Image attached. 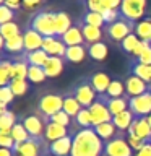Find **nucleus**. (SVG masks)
I'll list each match as a JSON object with an SVG mask.
<instances>
[{"instance_id": "37998d69", "label": "nucleus", "mask_w": 151, "mask_h": 156, "mask_svg": "<svg viewBox=\"0 0 151 156\" xmlns=\"http://www.w3.org/2000/svg\"><path fill=\"white\" fill-rule=\"evenodd\" d=\"M51 122H55V124H58V125H63V127H70V124L73 122V119L70 115L67 114V112H63V111H60V112H57V114H54L51 119H49Z\"/></svg>"}, {"instance_id": "a18cd8bd", "label": "nucleus", "mask_w": 151, "mask_h": 156, "mask_svg": "<svg viewBox=\"0 0 151 156\" xmlns=\"http://www.w3.org/2000/svg\"><path fill=\"white\" fill-rule=\"evenodd\" d=\"M13 99H15V94H13L12 88L10 86H0V102L10 106Z\"/></svg>"}, {"instance_id": "6e6d98bb", "label": "nucleus", "mask_w": 151, "mask_h": 156, "mask_svg": "<svg viewBox=\"0 0 151 156\" xmlns=\"http://www.w3.org/2000/svg\"><path fill=\"white\" fill-rule=\"evenodd\" d=\"M0 156H15L13 150H8V148H0Z\"/></svg>"}, {"instance_id": "2f4dec72", "label": "nucleus", "mask_w": 151, "mask_h": 156, "mask_svg": "<svg viewBox=\"0 0 151 156\" xmlns=\"http://www.w3.org/2000/svg\"><path fill=\"white\" fill-rule=\"evenodd\" d=\"M96 133L101 136V140L104 141V143H107L109 140L115 138L117 133H119V130H117V127L112 124V122H104V124H99L94 127Z\"/></svg>"}, {"instance_id": "e2e57ef3", "label": "nucleus", "mask_w": 151, "mask_h": 156, "mask_svg": "<svg viewBox=\"0 0 151 156\" xmlns=\"http://www.w3.org/2000/svg\"><path fill=\"white\" fill-rule=\"evenodd\" d=\"M44 156H52V154H49V153H47V154H44Z\"/></svg>"}, {"instance_id": "ea45409f", "label": "nucleus", "mask_w": 151, "mask_h": 156, "mask_svg": "<svg viewBox=\"0 0 151 156\" xmlns=\"http://www.w3.org/2000/svg\"><path fill=\"white\" fill-rule=\"evenodd\" d=\"M10 135H12V138L15 140V143H24V141H28L29 138H31L19 119H18L16 124H15V127L12 129V133H10Z\"/></svg>"}, {"instance_id": "aec40b11", "label": "nucleus", "mask_w": 151, "mask_h": 156, "mask_svg": "<svg viewBox=\"0 0 151 156\" xmlns=\"http://www.w3.org/2000/svg\"><path fill=\"white\" fill-rule=\"evenodd\" d=\"M60 39L65 42L67 47H70V46H86V44H85V37H83V33H81V28H80V24H78V23L73 24V26L68 29L65 34H62Z\"/></svg>"}, {"instance_id": "bf43d9fd", "label": "nucleus", "mask_w": 151, "mask_h": 156, "mask_svg": "<svg viewBox=\"0 0 151 156\" xmlns=\"http://www.w3.org/2000/svg\"><path fill=\"white\" fill-rule=\"evenodd\" d=\"M148 122H149V125H151V114L148 115Z\"/></svg>"}, {"instance_id": "393cba45", "label": "nucleus", "mask_w": 151, "mask_h": 156, "mask_svg": "<svg viewBox=\"0 0 151 156\" xmlns=\"http://www.w3.org/2000/svg\"><path fill=\"white\" fill-rule=\"evenodd\" d=\"M88 57V47L86 46H70L67 47L63 60L70 63H81Z\"/></svg>"}, {"instance_id": "864d4df0", "label": "nucleus", "mask_w": 151, "mask_h": 156, "mask_svg": "<svg viewBox=\"0 0 151 156\" xmlns=\"http://www.w3.org/2000/svg\"><path fill=\"white\" fill-rule=\"evenodd\" d=\"M42 3V0H23V7L26 10H34Z\"/></svg>"}, {"instance_id": "6ab92c4d", "label": "nucleus", "mask_w": 151, "mask_h": 156, "mask_svg": "<svg viewBox=\"0 0 151 156\" xmlns=\"http://www.w3.org/2000/svg\"><path fill=\"white\" fill-rule=\"evenodd\" d=\"M23 37H24V52H33V51H37V49H42L44 36H41L37 31H34L33 28L29 26L24 28Z\"/></svg>"}, {"instance_id": "f3484780", "label": "nucleus", "mask_w": 151, "mask_h": 156, "mask_svg": "<svg viewBox=\"0 0 151 156\" xmlns=\"http://www.w3.org/2000/svg\"><path fill=\"white\" fill-rule=\"evenodd\" d=\"M72 145H73V136L67 135L60 140L49 143V154H52V156H70L72 154Z\"/></svg>"}, {"instance_id": "9d476101", "label": "nucleus", "mask_w": 151, "mask_h": 156, "mask_svg": "<svg viewBox=\"0 0 151 156\" xmlns=\"http://www.w3.org/2000/svg\"><path fill=\"white\" fill-rule=\"evenodd\" d=\"M90 114L93 119V127L104 124V122H112V114L107 107V96H97V99L93 102L90 107Z\"/></svg>"}, {"instance_id": "4468645a", "label": "nucleus", "mask_w": 151, "mask_h": 156, "mask_svg": "<svg viewBox=\"0 0 151 156\" xmlns=\"http://www.w3.org/2000/svg\"><path fill=\"white\" fill-rule=\"evenodd\" d=\"M42 49L46 51V54L49 57H60V58H63V57H65V52H67L65 42H63L58 36L44 37Z\"/></svg>"}, {"instance_id": "a19ab883", "label": "nucleus", "mask_w": 151, "mask_h": 156, "mask_svg": "<svg viewBox=\"0 0 151 156\" xmlns=\"http://www.w3.org/2000/svg\"><path fill=\"white\" fill-rule=\"evenodd\" d=\"M73 124L80 129H91L93 127V119H91V114H90V109H83L78 112V115L73 119Z\"/></svg>"}, {"instance_id": "c03bdc74", "label": "nucleus", "mask_w": 151, "mask_h": 156, "mask_svg": "<svg viewBox=\"0 0 151 156\" xmlns=\"http://www.w3.org/2000/svg\"><path fill=\"white\" fill-rule=\"evenodd\" d=\"M15 16H16V13L12 8H8L7 5H0V26L5 23L15 21Z\"/></svg>"}, {"instance_id": "7c9ffc66", "label": "nucleus", "mask_w": 151, "mask_h": 156, "mask_svg": "<svg viewBox=\"0 0 151 156\" xmlns=\"http://www.w3.org/2000/svg\"><path fill=\"white\" fill-rule=\"evenodd\" d=\"M63 63H65V60L60 57H49L47 63L44 65V70H46V75L47 78H55L58 76L60 73L63 72Z\"/></svg>"}, {"instance_id": "ddd939ff", "label": "nucleus", "mask_w": 151, "mask_h": 156, "mask_svg": "<svg viewBox=\"0 0 151 156\" xmlns=\"http://www.w3.org/2000/svg\"><path fill=\"white\" fill-rule=\"evenodd\" d=\"M127 135H135L143 141H149L151 138V125L148 122V117H135L132 122L130 129L127 130Z\"/></svg>"}, {"instance_id": "4d7b16f0", "label": "nucleus", "mask_w": 151, "mask_h": 156, "mask_svg": "<svg viewBox=\"0 0 151 156\" xmlns=\"http://www.w3.org/2000/svg\"><path fill=\"white\" fill-rule=\"evenodd\" d=\"M3 51H5V39H3L2 34H0V55H2Z\"/></svg>"}, {"instance_id": "f704fd0d", "label": "nucleus", "mask_w": 151, "mask_h": 156, "mask_svg": "<svg viewBox=\"0 0 151 156\" xmlns=\"http://www.w3.org/2000/svg\"><path fill=\"white\" fill-rule=\"evenodd\" d=\"M18 122V117L13 111H7L5 114L0 115V132L2 133H12V129Z\"/></svg>"}, {"instance_id": "3c124183", "label": "nucleus", "mask_w": 151, "mask_h": 156, "mask_svg": "<svg viewBox=\"0 0 151 156\" xmlns=\"http://www.w3.org/2000/svg\"><path fill=\"white\" fill-rule=\"evenodd\" d=\"M135 60H138V62H141V63H146V65H151V46L146 49V51L141 54L138 58H135Z\"/></svg>"}, {"instance_id": "4c0bfd02", "label": "nucleus", "mask_w": 151, "mask_h": 156, "mask_svg": "<svg viewBox=\"0 0 151 156\" xmlns=\"http://www.w3.org/2000/svg\"><path fill=\"white\" fill-rule=\"evenodd\" d=\"M141 41V39L136 36L135 33H132L130 36H127L124 41H122L120 44H119V49L122 52L125 54V55H130L132 57V54H133V51H135V47L138 46V42Z\"/></svg>"}, {"instance_id": "c85d7f7f", "label": "nucleus", "mask_w": 151, "mask_h": 156, "mask_svg": "<svg viewBox=\"0 0 151 156\" xmlns=\"http://www.w3.org/2000/svg\"><path fill=\"white\" fill-rule=\"evenodd\" d=\"M128 101H130V98L127 94L122 98H107V107H109L112 117L124 111H128Z\"/></svg>"}, {"instance_id": "f257e3e1", "label": "nucleus", "mask_w": 151, "mask_h": 156, "mask_svg": "<svg viewBox=\"0 0 151 156\" xmlns=\"http://www.w3.org/2000/svg\"><path fill=\"white\" fill-rule=\"evenodd\" d=\"M73 136L72 154L70 156H102L106 143L96 133L94 127L91 129H80Z\"/></svg>"}, {"instance_id": "603ef678", "label": "nucleus", "mask_w": 151, "mask_h": 156, "mask_svg": "<svg viewBox=\"0 0 151 156\" xmlns=\"http://www.w3.org/2000/svg\"><path fill=\"white\" fill-rule=\"evenodd\" d=\"M5 5H7L8 8H12L13 12H16L23 7V0H5Z\"/></svg>"}, {"instance_id": "9b49d317", "label": "nucleus", "mask_w": 151, "mask_h": 156, "mask_svg": "<svg viewBox=\"0 0 151 156\" xmlns=\"http://www.w3.org/2000/svg\"><path fill=\"white\" fill-rule=\"evenodd\" d=\"M128 109L132 111V114L135 117H148L151 114V96H149V93L130 98Z\"/></svg>"}, {"instance_id": "a211bd4d", "label": "nucleus", "mask_w": 151, "mask_h": 156, "mask_svg": "<svg viewBox=\"0 0 151 156\" xmlns=\"http://www.w3.org/2000/svg\"><path fill=\"white\" fill-rule=\"evenodd\" d=\"M67 135H72V132L68 130L67 127L58 125V124H55V122L47 120L46 130H44V140H46L47 143L57 141V140H60V138H63V136H67Z\"/></svg>"}, {"instance_id": "5fc2aeb1", "label": "nucleus", "mask_w": 151, "mask_h": 156, "mask_svg": "<svg viewBox=\"0 0 151 156\" xmlns=\"http://www.w3.org/2000/svg\"><path fill=\"white\" fill-rule=\"evenodd\" d=\"M133 156H151V143H146L140 151H136Z\"/></svg>"}, {"instance_id": "dca6fc26", "label": "nucleus", "mask_w": 151, "mask_h": 156, "mask_svg": "<svg viewBox=\"0 0 151 156\" xmlns=\"http://www.w3.org/2000/svg\"><path fill=\"white\" fill-rule=\"evenodd\" d=\"M76 23L80 24V28H81V33H83V37H85V44H86V46H91V44L104 41V37H106L104 28L91 26V24H86V23L80 21V20H76Z\"/></svg>"}, {"instance_id": "4be33fe9", "label": "nucleus", "mask_w": 151, "mask_h": 156, "mask_svg": "<svg viewBox=\"0 0 151 156\" xmlns=\"http://www.w3.org/2000/svg\"><path fill=\"white\" fill-rule=\"evenodd\" d=\"M86 47H88V57L96 62H104L107 55H109V46H107L106 41H99Z\"/></svg>"}, {"instance_id": "49530a36", "label": "nucleus", "mask_w": 151, "mask_h": 156, "mask_svg": "<svg viewBox=\"0 0 151 156\" xmlns=\"http://www.w3.org/2000/svg\"><path fill=\"white\" fill-rule=\"evenodd\" d=\"M127 141H128V145L132 146V150H133L135 153L140 151L146 143H148V141H143L141 138H138V136H135V135H127Z\"/></svg>"}, {"instance_id": "a878e982", "label": "nucleus", "mask_w": 151, "mask_h": 156, "mask_svg": "<svg viewBox=\"0 0 151 156\" xmlns=\"http://www.w3.org/2000/svg\"><path fill=\"white\" fill-rule=\"evenodd\" d=\"M81 109H83L81 104L76 101V98L73 96L70 91L63 93V109H62L63 112H67L72 119H75V117L78 115V112H80Z\"/></svg>"}, {"instance_id": "58836bf2", "label": "nucleus", "mask_w": 151, "mask_h": 156, "mask_svg": "<svg viewBox=\"0 0 151 156\" xmlns=\"http://www.w3.org/2000/svg\"><path fill=\"white\" fill-rule=\"evenodd\" d=\"M0 34L3 36V39H12L18 34H21V26L16 23V21H10V23H5L0 26Z\"/></svg>"}, {"instance_id": "f8f14e48", "label": "nucleus", "mask_w": 151, "mask_h": 156, "mask_svg": "<svg viewBox=\"0 0 151 156\" xmlns=\"http://www.w3.org/2000/svg\"><path fill=\"white\" fill-rule=\"evenodd\" d=\"M125 94L128 98H135V96H141L145 94V93H148L149 86L146 81H143L141 78H138L136 75H132V73H128L125 78Z\"/></svg>"}, {"instance_id": "de8ad7c7", "label": "nucleus", "mask_w": 151, "mask_h": 156, "mask_svg": "<svg viewBox=\"0 0 151 156\" xmlns=\"http://www.w3.org/2000/svg\"><path fill=\"white\" fill-rule=\"evenodd\" d=\"M85 5H86V10L94 12V13H101V15L106 10L104 5H102V0H86Z\"/></svg>"}, {"instance_id": "2eb2a0df", "label": "nucleus", "mask_w": 151, "mask_h": 156, "mask_svg": "<svg viewBox=\"0 0 151 156\" xmlns=\"http://www.w3.org/2000/svg\"><path fill=\"white\" fill-rule=\"evenodd\" d=\"M91 81V86L94 88V91L97 93V96H104L107 93V88H109L111 81H112V76L109 73L102 72V70H96L93 72L91 75H88Z\"/></svg>"}, {"instance_id": "13d9d810", "label": "nucleus", "mask_w": 151, "mask_h": 156, "mask_svg": "<svg viewBox=\"0 0 151 156\" xmlns=\"http://www.w3.org/2000/svg\"><path fill=\"white\" fill-rule=\"evenodd\" d=\"M7 111H8V106H7V104H3V102H0V115L5 114Z\"/></svg>"}, {"instance_id": "c756f323", "label": "nucleus", "mask_w": 151, "mask_h": 156, "mask_svg": "<svg viewBox=\"0 0 151 156\" xmlns=\"http://www.w3.org/2000/svg\"><path fill=\"white\" fill-rule=\"evenodd\" d=\"M135 34L141 39V41L151 42V16L149 15L135 23Z\"/></svg>"}, {"instance_id": "473e14b6", "label": "nucleus", "mask_w": 151, "mask_h": 156, "mask_svg": "<svg viewBox=\"0 0 151 156\" xmlns=\"http://www.w3.org/2000/svg\"><path fill=\"white\" fill-rule=\"evenodd\" d=\"M24 58L29 65H36V67H44L49 60V55L46 54L44 49H37L33 52H24Z\"/></svg>"}, {"instance_id": "e433bc0d", "label": "nucleus", "mask_w": 151, "mask_h": 156, "mask_svg": "<svg viewBox=\"0 0 151 156\" xmlns=\"http://www.w3.org/2000/svg\"><path fill=\"white\" fill-rule=\"evenodd\" d=\"M26 80L33 85H39V83H44L47 80V75H46V70L44 67H36V65H29L28 68V78Z\"/></svg>"}, {"instance_id": "cd10ccee", "label": "nucleus", "mask_w": 151, "mask_h": 156, "mask_svg": "<svg viewBox=\"0 0 151 156\" xmlns=\"http://www.w3.org/2000/svg\"><path fill=\"white\" fill-rule=\"evenodd\" d=\"M12 60H13V80L15 78H18V80H26L29 63L26 62V58H24V54L23 55H18V57H12Z\"/></svg>"}, {"instance_id": "b1692460", "label": "nucleus", "mask_w": 151, "mask_h": 156, "mask_svg": "<svg viewBox=\"0 0 151 156\" xmlns=\"http://www.w3.org/2000/svg\"><path fill=\"white\" fill-rule=\"evenodd\" d=\"M73 20L67 12L63 10H55V29H57V36L60 37L62 34H65L68 29L73 26Z\"/></svg>"}, {"instance_id": "052dcab7", "label": "nucleus", "mask_w": 151, "mask_h": 156, "mask_svg": "<svg viewBox=\"0 0 151 156\" xmlns=\"http://www.w3.org/2000/svg\"><path fill=\"white\" fill-rule=\"evenodd\" d=\"M0 5H5V0H0Z\"/></svg>"}, {"instance_id": "20e7f679", "label": "nucleus", "mask_w": 151, "mask_h": 156, "mask_svg": "<svg viewBox=\"0 0 151 156\" xmlns=\"http://www.w3.org/2000/svg\"><path fill=\"white\" fill-rule=\"evenodd\" d=\"M68 91L76 98V101L80 102L81 107H85V109H90L93 106V102L97 99V93L94 91V88L91 86V81L88 76H81Z\"/></svg>"}, {"instance_id": "79ce46f5", "label": "nucleus", "mask_w": 151, "mask_h": 156, "mask_svg": "<svg viewBox=\"0 0 151 156\" xmlns=\"http://www.w3.org/2000/svg\"><path fill=\"white\" fill-rule=\"evenodd\" d=\"M10 88H12V91H13V94L15 98H19V96H24L28 93L29 90V81L28 80H18V78H15V80L10 81Z\"/></svg>"}, {"instance_id": "c9c22d12", "label": "nucleus", "mask_w": 151, "mask_h": 156, "mask_svg": "<svg viewBox=\"0 0 151 156\" xmlns=\"http://www.w3.org/2000/svg\"><path fill=\"white\" fill-rule=\"evenodd\" d=\"M78 20L83 23H86V24H91V26H96V28H104L106 26V21H104V18H102V15L90 12V10H85V13H83Z\"/></svg>"}, {"instance_id": "39448f33", "label": "nucleus", "mask_w": 151, "mask_h": 156, "mask_svg": "<svg viewBox=\"0 0 151 156\" xmlns=\"http://www.w3.org/2000/svg\"><path fill=\"white\" fill-rule=\"evenodd\" d=\"M63 109V94L60 93H44L37 101V112L46 120H49L54 114Z\"/></svg>"}, {"instance_id": "69168bd1", "label": "nucleus", "mask_w": 151, "mask_h": 156, "mask_svg": "<svg viewBox=\"0 0 151 156\" xmlns=\"http://www.w3.org/2000/svg\"><path fill=\"white\" fill-rule=\"evenodd\" d=\"M0 58H2V57H0Z\"/></svg>"}, {"instance_id": "7ed1b4c3", "label": "nucleus", "mask_w": 151, "mask_h": 156, "mask_svg": "<svg viewBox=\"0 0 151 156\" xmlns=\"http://www.w3.org/2000/svg\"><path fill=\"white\" fill-rule=\"evenodd\" d=\"M132 33H135V23L124 16H120L117 21L104 26V34H106L107 41L115 42V44H120Z\"/></svg>"}, {"instance_id": "680f3d73", "label": "nucleus", "mask_w": 151, "mask_h": 156, "mask_svg": "<svg viewBox=\"0 0 151 156\" xmlns=\"http://www.w3.org/2000/svg\"><path fill=\"white\" fill-rule=\"evenodd\" d=\"M148 93H149V96H151V86H149V90H148Z\"/></svg>"}, {"instance_id": "bb28decb", "label": "nucleus", "mask_w": 151, "mask_h": 156, "mask_svg": "<svg viewBox=\"0 0 151 156\" xmlns=\"http://www.w3.org/2000/svg\"><path fill=\"white\" fill-rule=\"evenodd\" d=\"M135 120V115L132 114V111H124V112H120V114H117L112 117V124H114L117 127V130L119 132H125L127 133V130L130 129V125H132V122Z\"/></svg>"}, {"instance_id": "72a5a7b5", "label": "nucleus", "mask_w": 151, "mask_h": 156, "mask_svg": "<svg viewBox=\"0 0 151 156\" xmlns=\"http://www.w3.org/2000/svg\"><path fill=\"white\" fill-rule=\"evenodd\" d=\"M107 98H122L125 96V81L124 78H119V76H114L111 81L109 88H107V93H106Z\"/></svg>"}, {"instance_id": "8fccbe9b", "label": "nucleus", "mask_w": 151, "mask_h": 156, "mask_svg": "<svg viewBox=\"0 0 151 156\" xmlns=\"http://www.w3.org/2000/svg\"><path fill=\"white\" fill-rule=\"evenodd\" d=\"M102 5L106 10H120L122 0H102Z\"/></svg>"}, {"instance_id": "423d86ee", "label": "nucleus", "mask_w": 151, "mask_h": 156, "mask_svg": "<svg viewBox=\"0 0 151 156\" xmlns=\"http://www.w3.org/2000/svg\"><path fill=\"white\" fill-rule=\"evenodd\" d=\"M15 156H44L49 153V143L44 138H29L24 143H16Z\"/></svg>"}, {"instance_id": "09e8293b", "label": "nucleus", "mask_w": 151, "mask_h": 156, "mask_svg": "<svg viewBox=\"0 0 151 156\" xmlns=\"http://www.w3.org/2000/svg\"><path fill=\"white\" fill-rule=\"evenodd\" d=\"M15 140L12 138L10 133H2L0 132V148H8V150H13L15 148Z\"/></svg>"}, {"instance_id": "412c9836", "label": "nucleus", "mask_w": 151, "mask_h": 156, "mask_svg": "<svg viewBox=\"0 0 151 156\" xmlns=\"http://www.w3.org/2000/svg\"><path fill=\"white\" fill-rule=\"evenodd\" d=\"M8 55L12 57H18V55H23L24 54V37H23V33L15 36L12 39H7L5 41V51Z\"/></svg>"}, {"instance_id": "5701e85b", "label": "nucleus", "mask_w": 151, "mask_h": 156, "mask_svg": "<svg viewBox=\"0 0 151 156\" xmlns=\"http://www.w3.org/2000/svg\"><path fill=\"white\" fill-rule=\"evenodd\" d=\"M128 63H130V73L132 75H136L143 81L148 83V85H151V65L141 63L138 60H135V58H130Z\"/></svg>"}, {"instance_id": "0eeeda50", "label": "nucleus", "mask_w": 151, "mask_h": 156, "mask_svg": "<svg viewBox=\"0 0 151 156\" xmlns=\"http://www.w3.org/2000/svg\"><path fill=\"white\" fill-rule=\"evenodd\" d=\"M146 10H148V0H122V5H120L122 16L133 23L148 16Z\"/></svg>"}, {"instance_id": "0e129e2a", "label": "nucleus", "mask_w": 151, "mask_h": 156, "mask_svg": "<svg viewBox=\"0 0 151 156\" xmlns=\"http://www.w3.org/2000/svg\"><path fill=\"white\" fill-rule=\"evenodd\" d=\"M148 143H151V138H149V141H148Z\"/></svg>"}, {"instance_id": "6e6552de", "label": "nucleus", "mask_w": 151, "mask_h": 156, "mask_svg": "<svg viewBox=\"0 0 151 156\" xmlns=\"http://www.w3.org/2000/svg\"><path fill=\"white\" fill-rule=\"evenodd\" d=\"M135 151L127 141V133L119 132L115 138L109 140L104 146V156H133Z\"/></svg>"}, {"instance_id": "f03ea898", "label": "nucleus", "mask_w": 151, "mask_h": 156, "mask_svg": "<svg viewBox=\"0 0 151 156\" xmlns=\"http://www.w3.org/2000/svg\"><path fill=\"white\" fill-rule=\"evenodd\" d=\"M29 28L37 31L44 37L57 36L55 29V10L52 8H42L39 12H34L33 16L29 18Z\"/></svg>"}, {"instance_id": "1a4fd4ad", "label": "nucleus", "mask_w": 151, "mask_h": 156, "mask_svg": "<svg viewBox=\"0 0 151 156\" xmlns=\"http://www.w3.org/2000/svg\"><path fill=\"white\" fill-rule=\"evenodd\" d=\"M21 120V124L24 125V129L29 133L31 138H44V130H46V124L47 120L44 117L36 112V114H26L18 117Z\"/></svg>"}]
</instances>
